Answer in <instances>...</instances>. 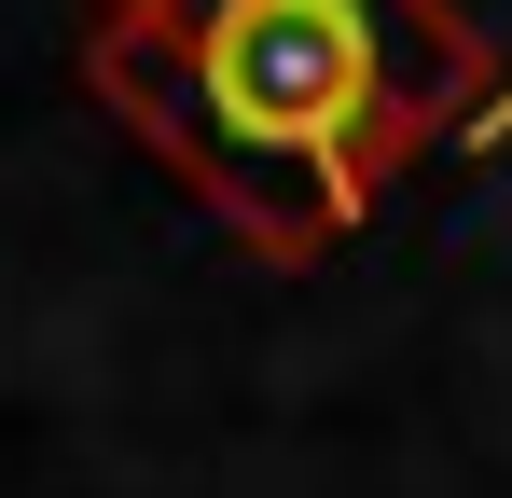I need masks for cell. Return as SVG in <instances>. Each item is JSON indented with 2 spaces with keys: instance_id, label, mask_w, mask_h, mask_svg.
<instances>
[{
  "instance_id": "6da1fadb",
  "label": "cell",
  "mask_w": 512,
  "mask_h": 498,
  "mask_svg": "<svg viewBox=\"0 0 512 498\" xmlns=\"http://www.w3.org/2000/svg\"><path fill=\"white\" fill-rule=\"evenodd\" d=\"M416 14L402 0H208L194 28V125L236 166H360L402 139Z\"/></svg>"
}]
</instances>
